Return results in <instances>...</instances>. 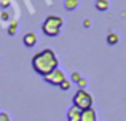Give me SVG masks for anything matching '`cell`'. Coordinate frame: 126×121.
Listing matches in <instances>:
<instances>
[{"label":"cell","instance_id":"1","mask_svg":"<svg viewBox=\"0 0 126 121\" xmlns=\"http://www.w3.org/2000/svg\"><path fill=\"white\" fill-rule=\"evenodd\" d=\"M31 64H32V68H34L35 73L45 77V75L51 73L53 70H56L59 67V59L53 50L45 48V50H42V51L34 54Z\"/></svg>","mask_w":126,"mask_h":121},{"label":"cell","instance_id":"2","mask_svg":"<svg viewBox=\"0 0 126 121\" xmlns=\"http://www.w3.org/2000/svg\"><path fill=\"white\" fill-rule=\"evenodd\" d=\"M62 26H64V19L61 16L49 14V16H46V19L42 24V32L46 37H58L61 34Z\"/></svg>","mask_w":126,"mask_h":121},{"label":"cell","instance_id":"3","mask_svg":"<svg viewBox=\"0 0 126 121\" xmlns=\"http://www.w3.org/2000/svg\"><path fill=\"white\" fill-rule=\"evenodd\" d=\"M72 104L77 105L80 110H88V108L93 107V96L86 89H80V88H78L77 93L72 97Z\"/></svg>","mask_w":126,"mask_h":121},{"label":"cell","instance_id":"4","mask_svg":"<svg viewBox=\"0 0 126 121\" xmlns=\"http://www.w3.org/2000/svg\"><path fill=\"white\" fill-rule=\"evenodd\" d=\"M45 81L48 84H51V86H59V84L62 83V81L65 80V73L61 70V68H56V70H53L51 73H48V75H45Z\"/></svg>","mask_w":126,"mask_h":121},{"label":"cell","instance_id":"5","mask_svg":"<svg viewBox=\"0 0 126 121\" xmlns=\"http://www.w3.org/2000/svg\"><path fill=\"white\" fill-rule=\"evenodd\" d=\"M81 112H83V110H80L77 105H74V104H72V107L67 110V113H65L67 121H80L81 120Z\"/></svg>","mask_w":126,"mask_h":121},{"label":"cell","instance_id":"6","mask_svg":"<svg viewBox=\"0 0 126 121\" xmlns=\"http://www.w3.org/2000/svg\"><path fill=\"white\" fill-rule=\"evenodd\" d=\"M37 40H38V37H37L35 32H27V34L22 37V43H24L26 48H34L35 45H37Z\"/></svg>","mask_w":126,"mask_h":121},{"label":"cell","instance_id":"7","mask_svg":"<svg viewBox=\"0 0 126 121\" xmlns=\"http://www.w3.org/2000/svg\"><path fill=\"white\" fill-rule=\"evenodd\" d=\"M80 121H97V115H96V110L93 108H88V110H83L81 112V120Z\"/></svg>","mask_w":126,"mask_h":121},{"label":"cell","instance_id":"8","mask_svg":"<svg viewBox=\"0 0 126 121\" xmlns=\"http://www.w3.org/2000/svg\"><path fill=\"white\" fill-rule=\"evenodd\" d=\"M94 6H96V10L97 11H107L109 8H110V2L109 0H96L94 2Z\"/></svg>","mask_w":126,"mask_h":121},{"label":"cell","instance_id":"9","mask_svg":"<svg viewBox=\"0 0 126 121\" xmlns=\"http://www.w3.org/2000/svg\"><path fill=\"white\" fill-rule=\"evenodd\" d=\"M80 5V0H64V8L67 11H74V10L78 8Z\"/></svg>","mask_w":126,"mask_h":121},{"label":"cell","instance_id":"10","mask_svg":"<svg viewBox=\"0 0 126 121\" xmlns=\"http://www.w3.org/2000/svg\"><path fill=\"white\" fill-rule=\"evenodd\" d=\"M105 41H107V45L113 46V45H117L118 41H120V37H118L117 32H110V34L107 35V38H105Z\"/></svg>","mask_w":126,"mask_h":121},{"label":"cell","instance_id":"11","mask_svg":"<svg viewBox=\"0 0 126 121\" xmlns=\"http://www.w3.org/2000/svg\"><path fill=\"white\" fill-rule=\"evenodd\" d=\"M70 86H72V81H70V80H67V78H65V80L62 81L61 84H59V88H61L62 91H69V89H70Z\"/></svg>","mask_w":126,"mask_h":121},{"label":"cell","instance_id":"12","mask_svg":"<svg viewBox=\"0 0 126 121\" xmlns=\"http://www.w3.org/2000/svg\"><path fill=\"white\" fill-rule=\"evenodd\" d=\"M16 29H18V21H13L8 27V35H15L16 34Z\"/></svg>","mask_w":126,"mask_h":121},{"label":"cell","instance_id":"13","mask_svg":"<svg viewBox=\"0 0 126 121\" xmlns=\"http://www.w3.org/2000/svg\"><path fill=\"white\" fill-rule=\"evenodd\" d=\"M81 78H83V77H81L78 72H74V73H72V77H70V81H72V83H75V84H78V81H80Z\"/></svg>","mask_w":126,"mask_h":121},{"label":"cell","instance_id":"14","mask_svg":"<svg viewBox=\"0 0 126 121\" xmlns=\"http://www.w3.org/2000/svg\"><path fill=\"white\" fill-rule=\"evenodd\" d=\"M0 121H11V118L6 112H0Z\"/></svg>","mask_w":126,"mask_h":121},{"label":"cell","instance_id":"15","mask_svg":"<svg viewBox=\"0 0 126 121\" xmlns=\"http://www.w3.org/2000/svg\"><path fill=\"white\" fill-rule=\"evenodd\" d=\"M78 86H80V89H85V88H86V80H85V78H81V80L78 81Z\"/></svg>","mask_w":126,"mask_h":121},{"label":"cell","instance_id":"16","mask_svg":"<svg viewBox=\"0 0 126 121\" xmlns=\"http://www.w3.org/2000/svg\"><path fill=\"white\" fill-rule=\"evenodd\" d=\"M10 5V0H2V8H8Z\"/></svg>","mask_w":126,"mask_h":121},{"label":"cell","instance_id":"17","mask_svg":"<svg viewBox=\"0 0 126 121\" xmlns=\"http://www.w3.org/2000/svg\"><path fill=\"white\" fill-rule=\"evenodd\" d=\"M2 18H3V21H6V19H8V13H6V11H3Z\"/></svg>","mask_w":126,"mask_h":121}]
</instances>
